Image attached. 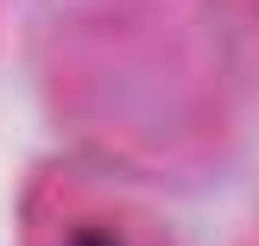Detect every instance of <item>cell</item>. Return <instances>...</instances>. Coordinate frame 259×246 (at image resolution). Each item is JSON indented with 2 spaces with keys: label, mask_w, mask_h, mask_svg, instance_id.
<instances>
[{
  "label": "cell",
  "mask_w": 259,
  "mask_h": 246,
  "mask_svg": "<svg viewBox=\"0 0 259 246\" xmlns=\"http://www.w3.org/2000/svg\"><path fill=\"white\" fill-rule=\"evenodd\" d=\"M70 246H126L120 234H114V227H76V240Z\"/></svg>",
  "instance_id": "1"
}]
</instances>
